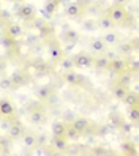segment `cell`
Returning <instances> with one entry per match:
<instances>
[{
  "label": "cell",
  "mask_w": 139,
  "mask_h": 156,
  "mask_svg": "<svg viewBox=\"0 0 139 156\" xmlns=\"http://www.w3.org/2000/svg\"><path fill=\"white\" fill-rule=\"evenodd\" d=\"M57 6H59V2H55V0H48V2L44 3V13L48 14L46 17L52 16L55 11H57Z\"/></svg>",
  "instance_id": "f1b7e54d"
},
{
  "label": "cell",
  "mask_w": 139,
  "mask_h": 156,
  "mask_svg": "<svg viewBox=\"0 0 139 156\" xmlns=\"http://www.w3.org/2000/svg\"><path fill=\"white\" fill-rule=\"evenodd\" d=\"M0 44H2V48H3V49L10 51V49L16 48V44H17V40H13L11 36L5 35V36H2V38H0Z\"/></svg>",
  "instance_id": "83f0119b"
},
{
  "label": "cell",
  "mask_w": 139,
  "mask_h": 156,
  "mask_svg": "<svg viewBox=\"0 0 139 156\" xmlns=\"http://www.w3.org/2000/svg\"><path fill=\"white\" fill-rule=\"evenodd\" d=\"M65 137L68 139V142H71V140H78L79 137H81V134L76 131V129H73V128L68 125V128H67V131H65Z\"/></svg>",
  "instance_id": "1f68e13d"
},
{
  "label": "cell",
  "mask_w": 139,
  "mask_h": 156,
  "mask_svg": "<svg viewBox=\"0 0 139 156\" xmlns=\"http://www.w3.org/2000/svg\"><path fill=\"white\" fill-rule=\"evenodd\" d=\"M122 101L126 104V107H133V106H137V104H139L137 93H136V91H130V90H128V93L125 95V98H123Z\"/></svg>",
  "instance_id": "484cf974"
},
{
  "label": "cell",
  "mask_w": 139,
  "mask_h": 156,
  "mask_svg": "<svg viewBox=\"0 0 139 156\" xmlns=\"http://www.w3.org/2000/svg\"><path fill=\"white\" fill-rule=\"evenodd\" d=\"M35 71H36V74H38V76L48 74V65H46V63H40V65L35 66Z\"/></svg>",
  "instance_id": "74e56055"
},
{
  "label": "cell",
  "mask_w": 139,
  "mask_h": 156,
  "mask_svg": "<svg viewBox=\"0 0 139 156\" xmlns=\"http://www.w3.org/2000/svg\"><path fill=\"white\" fill-rule=\"evenodd\" d=\"M82 76H79L78 73H75V71H65L63 73V80L67 82V84H70V85H79V84H82Z\"/></svg>",
  "instance_id": "2e32d148"
},
{
  "label": "cell",
  "mask_w": 139,
  "mask_h": 156,
  "mask_svg": "<svg viewBox=\"0 0 139 156\" xmlns=\"http://www.w3.org/2000/svg\"><path fill=\"white\" fill-rule=\"evenodd\" d=\"M44 153H46V150L43 147H38V148L35 150V156H44Z\"/></svg>",
  "instance_id": "ab89813d"
},
{
  "label": "cell",
  "mask_w": 139,
  "mask_h": 156,
  "mask_svg": "<svg viewBox=\"0 0 139 156\" xmlns=\"http://www.w3.org/2000/svg\"><path fill=\"white\" fill-rule=\"evenodd\" d=\"M59 66H60V69H63V71H73L75 69V63H73V58L71 57H62L60 60H59Z\"/></svg>",
  "instance_id": "4316f807"
},
{
  "label": "cell",
  "mask_w": 139,
  "mask_h": 156,
  "mask_svg": "<svg viewBox=\"0 0 139 156\" xmlns=\"http://www.w3.org/2000/svg\"><path fill=\"white\" fill-rule=\"evenodd\" d=\"M103 55H104V57H106L109 62H112V60H115L117 57H120L119 54H117V51H112L111 48H108V49H106V52L103 54Z\"/></svg>",
  "instance_id": "8d00e7d4"
},
{
  "label": "cell",
  "mask_w": 139,
  "mask_h": 156,
  "mask_svg": "<svg viewBox=\"0 0 139 156\" xmlns=\"http://www.w3.org/2000/svg\"><path fill=\"white\" fill-rule=\"evenodd\" d=\"M109 16V19L112 21L114 24H122L125 22V19L128 17V13L125 10V6H119V5H112L106 13Z\"/></svg>",
  "instance_id": "7a4b0ae2"
},
{
  "label": "cell",
  "mask_w": 139,
  "mask_h": 156,
  "mask_svg": "<svg viewBox=\"0 0 139 156\" xmlns=\"http://www.w3.org/2000/svg\"><path fill=\"white\" fill-rule=\"evenodd\" d=\"M14 112H16V107L11 101L6 99V98H0V115L11 118L14 115Z\"/></svg>",
  "instance_id": "52a82bcc"
},
{
  "label": "cell",
  "mask_w": 139,
  "mask_h": 156,
  "mask_svg": "<svg viewBox=\"0 0 139 156\" xmlns=\"http://www.w3.org/2000/svg\"><path fill=\"white\" fill-rule=\"evenodd\" d=\"M67 128H68V123H65L63 120H55L51 125V133L54 137H60V136H65Z\"/></svg>",
  "instance_id": "4fadbf2b"
},
{
  "label": "cell",
  "mask_w": 139,
  "mask_h": 156,
  "mask_svg": "<svg viewBox=\"0 0 139 156\" xmlns=\"http://www.w3.org/2000/svg\"><path fill=\"white\" fill-rule=\"evenodd\" d=\"M51 147L54 150H57V151H65L67 153V150H68V147H70V142H68V139L65 136H60V137H51Z\"/></svg>",
  "instance_id": "ba28073f"
},
{
  "label": "cell",
  "mask_w": 139,
  "mask_h": 156,
  "mask_svg": "<svg viewBox=\"0 0 139 156\" xmlns=\"http://www.w3.org/2000/svg\"><path fill=\"white\" fill-rule=\"evenodd\" d=\"M97 27H98L100 30L108 32V30H112L114 27H115V24L109 19V16H108V14H101V16L97 17Z\"/></svg>",
  "instance_id": "7c38bea8"
},
{
  "label": "cell",
  "mask_w": 139,
  "mask_h": 156,
  "mask_svg": "<svg viewBox=\"0 0 139 156\" xmlns=\"http://www.w3.org/2000/svg\"><path fill=\"white\" fill-rule=\"evenodd\" d=\"M6 133H8V136H10V139L19 140V139H22V136H24V133H25V128H24V125H22L21 122L13 120L10 129H8Z\"/></svg>",
  "instance_id": "8992f818"
},
{
  "label": "cell",
  "mask_w": 139,
  "mask_h": 156,
  "mask_svg": "<svg viewBox=\"0 0 139 156\" xmlns=\"http://www.w3.org/2000/svg\"><path fill=\"white\" fill-rule=\"evenodd\" d=\"M133 125H134V123H131V122H128V120H126V122H122V123H120L119 128L122 129L123 134H130V133L133 131Z\"/></svg>",
  "instance_id": "836d02e7"
},
{
  "label": "cell",
  "mask_w": 139,
  "mask_h": 156,
  "mask_svg": "<svg viewBox=\"0 0 139 156\" xmlns=\"http://www.w3.org/2000/svg\"><path fill=\"white\" fill-rule=\"evenodd\" d=\"M0 14L3 16V19H10V11H6V10H2V11H0Z\"/></svg>",
  "instance_id": "b9f144b4"
},
{
  "label": "cell",
  "mask_w": 139,
  "mask_h": 156,
  "mask_svg": "<svg viewBox=\"0 0 139 156\" xmlns=\"http://www.w3.org/2000/svg\"><path fill=\"white\" fill-rule=\"evenodd\" d=\"M109 65H111V62H109L104 55H97V57H93V63H92V66H95L98 71L109 69Z\"/></svg>",
  "instance_id": "44dd1931"
},
{
  "label": "cell",
  "mask_w": 139,
  "mask_h": 156,
  "mask_svg": "<svg viewBox=\"0 0 139 156\" xmlns=\"http://www.w3.org/2000/svg\"><path fill=\"white\" fill-rule=\"evenodd\" d=\"M81 29L86 30V32H95V30H98V27H97V19H93V17H86V19H82Z\"/></svg>",
  "instance_id": "d4e9b609"
},
{
  "label": "cell",
  "mask_w": 139,
  "mask_h": 156,
  "mask_svg": "<svg viewBox=\"0 0 139 156\" xmlns=\"http://www.w3.org/2000/svg\"><path fill=\"white\" fill-rule=\"evenodd\" d=\"M49 156H65V151H57V150H54L52 153H49Z\"/></svg>",
  "instance_id": "60d3db41"
},
{
  "label": "cell",
  "mask_w": 139,
  "mask_h": 156,
  "mask_svg": "<svg viewBox=\"0 0 139 156\" xmlns=\"http://www.w3.org/2000/svg\"><path fill=\"white\" fill-rule=\"evenodd\" d=\"M109 68L112 69V71L115 73V74H120V73L126 71V58H123V57H117L115 60L111 62Z\"/></svg>",
  "instance_id": "e0dca14e"
},
{
  "label": "cell",
  "mask_w": 139,
  "mask_h": 156,
  "mask_svg": "<svg viewBox=\"0 0 139 156\" xmlns=\"http://www.w3.org/2000/svg\"><path fill=\"white\" fill-rule=\"evenodd\" d=\"M10 88H13V84H11L10 77H2L0 79V90H10Z\"/></svg>",
  "instance_id": "d590c367"
},
{
  "label": "cell",
  "mask_w": 139,
  "mask_h": 156,
  "mask_svg": "<svg viewBox=\"0 0 139 156\" xmlns=\"http://www.w3.org/2000/svg\"><path fill=\"white\" fill-rule=\"evenodd\" d=\"M128 90H130V88H125V87H122V85H119V84H117V85L112 88V95H114L115 99L122 101V99L125 98V95L128 93Z\"/></svg>",
  "instance_id": "f546056e"
},
{
  "label": "cell",
  "mask_w": 139,
  "mask_h": 156,
  "mask_svg": "<svg viewBox=\"0 0 139 156\" xmlns=\"http://www.w3.org/2000/svg\"><path fill=\"white\" fill-rule=\"evenodd\" d=\"M11 123H13V120L10 117H2V120H0V128H2L3 131H8L10 126H11Z\"/></svg>",
  "instance_id": "e575fe53"
},
{
  "label": "cell",
  "mask_w": 139,
  "mask_h": 156,
  "mask_svg": "<svg viewBox=\"0 0 139 156\" xmlns=\"http://www.w3.org/2000/svg\"><path fill=\"white\" fill-rule=\"evenodd\" d=\"M131 82H133L131 73L123 71V73H120V74H119V79H117V84H119V85H122V87H125V88H130Z\"/></svg>",
  "instance_id": "cb8c5ba5"
},
{
  "label": "cell",
  "mask_w": 139,
  "mask_h": 156,
  "mask_svg": "<svg viewBox=\"0 0 139 156\" xmlns=\"http://www.w3.org/2000/svg\"><path fill=\"white\" fill-rule=\"evenodd\" d=\"M48 54H49L52 62H59L63 57V49L57 41H51L49 46H48Z\"/></svg>",
  "instance_id": "9c48e42d"
},
{
  "label": "cell",
  "mask_w": 139,
  "mask_h": 156,
  "mask_svg": "<svg viewBox=\"0 0 139 156\" xmlns=\"http://www.w3.org/2000/svg\"><path fill=\"white\" fill-rule=\"evenodd\" d=\"M128 0H114V5H119V6H123Z\"/></svg>",
  "instance_id": "7bdbcfd3"
},
{
  "label": "cell",
  "mask_w": 139,
  "mask_h": 156,
  "mask_svg": "<svg viewBox=\"0 0 139 156\" xmlns=\"http://www.w3.org/2000/svg\"><path fill=\"white\" fill-rule=\"evenodd\" d=\"M10 80H11L13 87H22V85H25V84H27V76L24 74L22 71L16 69V71H13V73H11Z\"/></svg>",
  "instance_id": "5bb4252c"
},
{
  "label": "cell",
  "mask_w": 139,
  "mask_h": 156,
  "mask_svg": "<svg viewBox=\"0 0 139 156\" xmlns=\"http://www.w3.org/2000/svg\"><path fill=\"white\" fill-rule=\"evenodd\" d=\"M106 44L103 43V40L101 38H92L90 40V51L93 54H98V55H103V54L106 52Z\"/></svg>",
  "instance_id": "9a60e30c"
},
{
  "label": "cell",
  "mask_w": 139,
  "mask_h": 156,
  "mask_svg": "<svg viewBox=\"0 0 139 156\" xmlns=\"http://www.w3.org/2000/svg\"><path fill=\"white\" fill-rule=\"evenodd\" d=\"M22 144H24L25 148H35V147H36V134H33L30 131L29 133H24Z\"/></svg>",
  "instance_id": "603a6c76"
},
{
  "label": "cell",
  "mask_w": 139,
  "mask_h": 156,
  "mask_svg": "<svg viewBox=\"0 0 139 156\" xmlns=\"http://www.w3.org/2000/svg\"><path fill=\"white\" fill-rule=\"evenodd\" d=\"M79 32L78 30H75V29H67L63 32V40H65V43H71V44H75V43H78L79 41Z\"/></svg>",
  "instance_id": "7402d4cb"
},
{
  "label": "cell",
  "mask_w": 139,
  "mask_h": 156,
  "mask_svg": "<svg viewBox=\"0 0 139 156\" xmlns=\"http://www.w3.org/2000/svg\"><path fill=\"white\" fill-rule=\"evenodd\" d=\"M40 41V35H36V33H27L25 36V44H29V46H33Z\"/></svg>",
  "instance_id": "d6a6232c"
},
{
  "label": "cell",
  "mask_w": 139,
  "mask_h": 156,
  "mask_svg": "<svg viewBox=\"0 0 139 156\" xmlns=\"http://www.w3.org/2000/svg\"><path fill=\"white\" fill-rule=\"evenodd\" d=\"M82 13H84V8L79 2H70L65 6V16L68 19H78V17L82 16Z\"/></svg>",
  "instance_id": "277c9868"
},
{
  "label": "cell",
  "mask_w": 139,
  "mask_h": 156,
  "mask_svg": "<svg viewBox=\"0 0 139 156\" xmlns=\"http://www.w3.org/2000/svg\"><path fill=\"white\" fill-rule=\"evenodd\" d=\"M6 35L11 36L13 40H21L24 36V29L17 22H10L6 25Z\"/></svg>",
  "instance_id": "8fae6325"
},
{
  "label": "cell",
  "mask_w": 139,
  "mask_h": 156,
  "mask_svg": "<svg viewBox=\"0 0 139 156\" xmlns=\"http://www.w3.org/2000/svg\"><path fill=\"white\" fill-rule=\"evenodd\" d=\"M52 88L49 87V85H41V87H38L36 88V91H35V96L38 98L40 101H46V99H49L51 96H52Z\"/></svg>",
  "instance_id": "ac0fdd59"
},
{
  "label": "cell",
  "mask_w": 139,
  "mask_h": 156,
  "mask_svg": "<svg viewBox=\"0 0 139 156\" xmlns=\"http://www.w3.org/2000/svg\"><path fill=\"white\" fill-rule=\"evenodd\" d=\"M117 48V54L119 55H130V54H133V44L130 41H119V44L115 46Z\"/></svg>",
  "instance_id": "ffe728a7"
},
{
  "label": "cell",
  "mask_w": 139,
  "mask_h": 156,
  "mask_svg": "<svg viewBox=\"0 0 139 156\" xmlns=\"http://www.w3.org/2000/svg\"><path fill=\"white\" fill-rule=\"evenodd\" d=\"M109 133H111V131H109V128H108L106 125H101L98 129H97V134H98L100 137H106Z\"/></svg>",
  "instance_id": "f35d334b"
},
{
  "label": "cell",
  "mask_w": 139,
  "mask_h": 156,
  "mask_svg": "<svg viewBox=\"0 0 139 156\" xmlns=\"http://www.w3.org/2000/svg\"><path fill=\"white\" fill-rule=\"evenodd\" d=\"M0 120H2V115H0Z\"/></svg>",
  "instance_id": "f6af8a7d"
},
{
  "label": "cell",
  "mask_w": 139,
  "mask_h": 156,
  "mask_svg": "<svg viewBox=\"0 0 139 156\" xmlns=\"http://www.w3.org/2000/svg\"><path fill=\"white\" fill-rule=\"evenodd\" d=\"M139 120V107L133 106V107H128V122L136 123Z\"/></svg>",
  "instance_id": "4dcf8cb0"
},
{
  "label": "cell",
  "mask_w": 139,
  "mask_h": 156,
  "mask_svg": "<svg viewBox=\"0 0 139 156\" xmlns=\"http://www.w3.org/2000/svg\"><path fill=\"white\" fill-rule=\"evenodd\" d=\"M81 156H97L93 151H84V153H82Z\"/></svg>",
  "instance_id": "ee69618b"
},
{
  "label": "cell",
  "mask_w": 139,
  "mask_h": 156,
  "mask_svg": "<svg viewBox=\"0 0 139 156\" xmlns=\"http://www.w3.org/2000/svg\"><path fill=\"white\" fill-rule=\"evenodd\" d=\"M44 120H46V112L43 109H33L30 112V122L33 125H41L44 123Z\"/></svg>",
  "instance_id": "d6986e66"
},
{
  "label": "cell",
  "mask_w": 139,
  "mask_h": 156,
  "mask_svg": "<svg viewBox=\"0 0 139 156\" xmlns=\"http://www.w3.org/2000/svg\"><path fill=\"white\" fill-rule=\"evenodd\" d=\"M101 40L106 44V48H115L120 41V35L114 30H108L103 36H101Z\"/></svg>",
  "instance_id": "30bf717a"
},
{
  "label": "cell",
  "mask_w": 139,
  "mask_h": 156,
  "mask_svg": "<svg viewBox=\"0 0 139 156\" xmlns=\"http://www.w3.org/2000/svg\"><path fill=\"white\" fill-rule=\"evenodd\" d=\"M10 2H11V0H10Z\"/></svg>",
  "instance_id": "bcb514c9"
},
{
  "label": "cell",
  "mask_w": 139,
  "mask_h": 156,
  "mask_svg": "<svg viewBox=\"0 0 139 156\" xmlns=\"http://www.w3.org/2000/svg\"><path fill=\"white\" fill-rule=\"evenodd\" d=\"M17 16H19L22 21L32 22L36 17V8L32 3H22L19 6V10H17Z\"/></svg>",
  "instance_id": "3957f363"
},
{
  "label": "cell",
  "mask_w": 139,
  "mask_h": 156,
  "mask_svg": "<svg viewBox=\"0 0 139 156\" xmlns=\"http://www.w3.org/2000/svg\"><path fill=\"white\" fill-rule=\"evenodd\" d=\"M73 129H76L81 136L82 134H86L87 131H90L92 129V125H90V122L87 120L86 117H76L75 120L71 122V125H70Z\"/></svg>",
  "instance_id": "5b68a950"
},
{
  "label": "cell",
  "mask_w": 139,
  "mask_h": 156,
  "mask_svg": "<svg viewBox=\"0 0 139 156\" xmlns=\"http://www.w3.org/2000/svg\"><path fill=\"white\" fill-rule=\"evenodd\" d=\"M71 58H73V63H75V68H79V69H87V68L92 66V63H93V57L86 51L76 52Z\"/></svg>",
  "instance_id": "6da1fadb"
}]
</instances>
